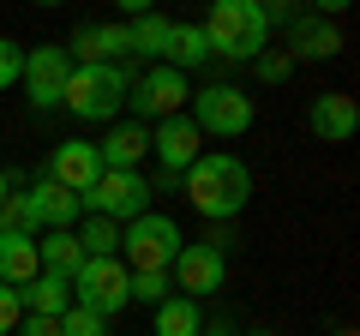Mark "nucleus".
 Masks as SVG:
<instances>
[{
    "mask_svg": "<svg viewBox=\"0 0 360 336\" xmlns=\"http://www.w3.org/2000/svg\"><path fill=\"white\" fill-rule=\"evenodd\" d=\"M180 186H186V198H193L198 217L234 222L246 210V198H252V168H246L234 150H205L186 174H180Z\"/></svg>",
    "mask_w": 360,
    "mask_h": 336,
    "instance_id": "f257e3e1",
    "label": "nucleus"
},
{
    "mask_svg": "<svg viewBox=\"0 0 360 336\" xmlns=\"http://www.w3.org/2000/svg\"><path fill=\"white\" fill-rule=\"evenodd\" d=\"M210 37V54H229V60H258L270 42V6L258 0H217L210 18L198 25Z\"/></svg>",
    "mask_w": 360,
    "mask_h": 336,
    "instance_id": "f03ea898",
    "label": "nucleus"
},
{
    "mask_svg": "<svg viewBox=\"0 0 360 336\" xmlns=\"http://www.w3.org/2000/svg\"><path fill=\"white\" fill-rule=\"evenodd\" d=\"M180 246H186L180 222L144 210V217H132L127 228H120V264H127L132 276H168V264H174Z\"/></svg>",
    "mask_w": 360,
    "mask_h": 336,
    "instance_id": "7ed1b4c3",
    "label": "nucleus"
},
{
    "mask_svg": "<svg viewBox=\"0 0 360 336\" xmlns=\"http://www.w3.org/2000/svg\"><path fill=\"white\" fill-rule=\"evenodd\" d=\"M127 96H132V78H127V66H72L60 108H72L78 120H120Z\"/></svg>",
    "mask_w": 360,
    "mask_h": 336,
    "instance_id": "20e7f679",
    "label": "nucleus"
},
{
    "mask_svg": "<svg viewBox=\"0 0 360 336\" xmlns=\"http://www.w3.org/2000/svg\"><path fill=\"white\" fill-rule=\"evenodd\" d=\"M72 306L96 312V318H115L132 306V271L120 259H84L72 276Z\"/></svg>",
    "mask_w": 360,
    "mask_h": 336,
    "instance_id": "39448f33",
    "label": "nucleus"
},
{
    "mask_svg": "<svg viewBox=\"0 0 360 336\" xmlns=\"http://www.w3.org/2000/svg\"><path fill=\"white\" fill-rule=\"evenodd\" d=\"M193 120L205 138H240L246 127H252V96L240 91V84H205V91H193Z\"/></svg>",
    "mask_w": 360,
    "mask_h": 336,
    "instance_id": "423d86ee",
    "label": "nucleus"
},
{
    "mask_svg": "<svg viewBox=\"0 0 360 336\" xmlns=\"http://www.w3.org/2000/svg\"><path fill=\"white\" fill-rule=\"evenodd\" d=\"M84 210L127 228L132 217H144V210H150V181H144L139 168H103V181L84 193Z\"/></svg>",
    "mask_w": 360,
    "mask_h": 336,
    "instance_id": "0eeeda50",
    "label": "nucleus"
},
{
    "mask_svg": "<svg viewBox=\"0 0 360 336\" xmlns=\"http://www.w3.org/2000/svg\"><path fill=\"white\" fill-rule=\"evenodd\" d=\"M66 78H72V54H66L60 42L25 49V91H30V108H37V115H54V108H60Z\"/></svg>",
    "mask_w": 360,
    "mask_h": 336,
    "instance_id": "6e6552de",
    "label": "nucleus"
},
{
    "mask_svg": "<svg viewBox=\"0 0 360 336\" xmlns=\"http://www.w3.org/2000/svg\"><path fill=\"white\" fill-rule=\"evenodd\" d=\"M168 283H174L186 300L217 295V288L229 283V252H217L210 240H186V246L174 252V264H168Z\"/></svg>",
    "mask_w": 360,
    "mask_h": 336,
    "instance_id": "1a4fd4ad",
    "label": "nucleus"
},
{
    "mask_svg": "<svg viewBox=\"0 0 360 336\" xmlns=\"http://www.w3.org/2000/svg\"><path fill=\"white\" fill-rule=\"evenodd\" d=\"M132 120L150 115V120H174L186 115V103H193V91H186V72H174V66H150V72L132 84Z\"/></svg>",
    "mask_w": 360,
    "mask_h": 336,
    "instance_id": "9d476101",
    "label": "nucleus"
},
{
    "mask_svg": "<svg viewBox=\"0 0 360 336\" xmlns=\"http://www.w3.org/2000/svg\"><path fill=\"white\" fill-rule=\"evenodd\" d=\"M150 150H156V162H162V174H186V168L205 156V132L193 127L186 115H174V120H156V132H150Z\"/></svg>",
    "mask_w": 360,
    "mask_h": 336,
    "instance_id": "9b49d317",
    "label": "nucleus"
},
{
    "mask_svg": "<svg viewBox=\"0 0 360 336\" xmlns=\"http://www.w3.org/2000/svg\"><path fill=\"white\" fill-rule=\"evenodd\" d=\"M49 181L84 198L90 186L103 181V156H96V144H84V138H66V144H54V156H49Z\"/></svg>",
    "mask_w": 360,
    "mask_h": 336,
    "instance_id": "f8f14e48",
    "label": "nucleus"
},
{
    "mask_svg": "<svg viewBox=\"0 0 360 336\" xmlns=\"http://www.w3.org/2000/svg\"><path fill=\"white\" fill-rule=\"evenodd\" d=\"M307 127H312V138H324V144H348V138H354V127H360L354 96H348V91H324V96H312Z\"/></svg>",
    "mask_w": 360,
    "mask_h": 336,
    "instance_id": "ddd939ff",
    "label": "nucleus"
},
{
    "mask_svg": "<svg viewBox=\"0 0 360 336\" xmlns=\"http://www.w3.org/2000/svg\"><path fill=\"white\" fill-rule=\"evenodd\" d=\"M18 306L30 312V318H60L66 306H72V283L54 271H37L25 288H18Z\"/></svg>",
    "mask_w": 360,
    "mask_h": 336,
    "instance_id": "4468645a",
    "label": "nucleus"
},
{
    "mask_svg": "<svg viewBox=\"0 0 360 336\" xmlns=\"http://www.w3.org/2000/svg\"><path fill=\"white\" fill-rule=\"evenodd\" d=\"M30 205H37V222H42V228H78V217H84V198L66 193V186H54V181H37V186H30Z\"/></svg>",
    "mask_w": 360,
    "mask_h": 336,
    "instance_id": "2eb2a0df",
    "label": "nucleus"
},
{
    "mask_svg": "<svg viewBox=\"0 0 360 336\" xmlns=\"http://www.w3.org/2000/svg\"><path fill=\"white\" fill-rule=\"evenodd\" d=\"M37 259H42V271H54V276L72 283L78 264H84V246H78L72 228H42V234H37Z\"/></svg>",
    "mask_w": 360,
    "mask_h": 336,
    "instance_id": "dca6fc26",
    "label": "nucleus"
},
{
    "mask_svg": "<svg viewBox=\"0 0 360 336\" xmlns=\"http://www.w3.org/2000/svg\"><path fill=\"white\" fill-rule=\"evenodd\" d=\"M96 156H103V168H139L144 156H150V132L132 120V127H108V138L96 144Z\"/></svg>",
    "mask_w": 360,
    "mask_h": 336,
    "instance_id": "f3484780",
    "label": "nucleus"
},
{
    "mask_svg": "<svg viewBox=\"0 0 360 336\" xmlns=\"http://www.w3.org/2000/svg\"><path fill=\"white\" fill-rule=\"evenodd\" d=\"M288 60H330L336 49H342V37H336V25H324V18H295V30H288Z\"/></svg>",
    "mask_w": 360,
    "mask_h": 336,
    "instance_id": "a211bd4d",
    "label": "nucleus"
},
{
    "mask_svg": "<svg viewBox=\"0 0 360 336\" xmlns=\"http://www.w3.org/2000/svg\"><path fill=\"white\" fill-rule=\"evenodd\" d=\"M37 271H42L37 240H30V234H0V283H6V288H25Z\"/></svg>",
    "mask_w": 360,
    "mask_h": 336,
    "instance_id": "6ab92c4d",
    "label": "nucleus"
},
{
    "mask_svg": "<svg viewBox=\"0 0 360 336\" xmlns=\"http://www.w3.org/2000/svg\"><path fill=\"white\" fill-rule=\"evenodd\" d=\"M174 72H198V66H210L217 54H210V37L198 25H174V37H168V54H162Z\"/></svg>",
    "mask_w": 360,
    "mask_h": 336,
    "instance_id": "aec40b11",
    "label": "nucleus"
},
{
    "mask_svg": "<svg viewBox=\"0 0 360 336\" xmlns=\"http://www.w3.org/2000/svg\"><path fill=\"white\" fill-rule=\"evenodd\" d=\"M156 336H205V312H198V300L168 295L162 306H156Z\"/></svg>",
    "mask_w": 360,
    "mask_h": 336,
    "instance_id": "412c9836",
    "label": "nucleus"
},
{
    "mask_svg": "<svg viewBox=\"0 0 360 336\" xmlns=\"http://www.w3.org/2000/svg\"><path fill=\"white\" fill-rule=\"evenodd\" d=\"M168 37H174V18H162V13H139V25H132V54H144V60H162V54H168Z\"/></svg>",
    "mask_w": 360,
    "mask_h": 336,
    "instance_id": "4be33fe9",
    "label": "nucleus"
},
{
    "mask_svg": "<svg viewBox=\"0 0 360 336\" xmlns=\"http://www.w3.org/2000/svg\"><path fill=\"white\" fill-rule=\"evenodd\" d=\"M78 246H84V259H120V222L108 217H84V228H72Z\"/></svg>",
    "mask_w": 360,
    "mask_h": 336,
    "instance_id": "5701e85b",
    "label": "nucleus"
},
{
    "mask_svg": "<svg viewBox=\"0 0 360 336\" xmlns=\"http://www.w3.org/2000/svg\"><path fill=\"white\" fill-rule=\"evenodd\" d=\"M0 234H30V240L42 234V222H37V205H30V193H6V205H0Z\"/></svg>",
    "mask_w": 360,
    "mask_h": 336,
    "instance_id": "b1692460",
    "label": "nucleus"
},
{
    "mask_svg": "<svg viewBox=\"0 0 360 336\" xmlns=\"http://www.w3.org/2000/svg\"><path fill=\"white\" fill-rule=\"evenodd\" d=\"M60 336H108V318H96V312H84V306H66L60 312Z\"/></svg>",
    "mask_w": 360,
    "mask_h": 336,
    "instance_id": "393cba45",
    "label": "nucleus"
},
{
    "mask_svg": "<svg viewBox=\"0 0 360 336\" xmlns=\"http://www.w3.org/2000/svg\"><path fill=\"white\" fill-rule=\"evenodd\" d=\"M18 78H25V49L13 37H0V91H13Z\"/></svg>",
    "mask_w": 360,
    "mask_h": 336,
    "instance_id": "a878e982",
    "label": "nucleus"
},
{
    "mask_svg": "<svg viewBox=\"0 0 360 336\" xmlns=\"http://www.w3.org/2000/svg\"><path fill=\"white\" fill-rule=\"evenodd\" d=\"M168 288H174L168 276H132V300H150V306H162Z\"/></svg>",
    "mask_w": 360,
    "mask_h": 336,
    "instance_id": "bb28decb",
    "label": "nucleus"
},
{
    "mask_svg": "<svg viewBox=\"0 0 360 336\" xmlns=\"http://www.w3.org/2000/svg\"><path fill=\"white\" fill-rule=\"evenodd\" d=\"M18 318H25V306H18V288L0 283V336H13V330H18Z\"/></svg>",
    "mask_w": 360,
    "mask_h": 336,
    "instance_id": "cd10ccee",
    "label": "nucleus"
},
{
    "mask_svg": "<svg viewBox=\"0 0 360 336\" xmlns=\"http://www.w3.org/2000/svg\"><path fill=\"white\" fill-rule=\"evenodd\" d=\"M295 72V60H288V54H258V78H270V84H276V78H288Z\"/></svg>",
    "mask_w": 360,
    "mask_h": 336,
    "instance_id": "c85d7f7f",
    "label": "nucleus"
},
{
    "mask_svg": "<svg viewBox=\"0 0 360 336\" xmlns=\"http://www.w3.org/2000/svg\"><path fill=\"white\" fill-rule=\"evenodd\" d=\"M13 336H60V318H30V312H25Z\"/></svg>",
    "mask_w": 360,
    "mask_h": 336,
    "instance_id": "c756f323",
    "label": "nucleus"
},
{
    "mask_svg": "<svg viewBox=\"0 0 360 336\" xmlns=\"http://www.w3.org/2000/svg\"><path fill=\"white\" fill-rule=\"evenodd\" d=\"M6 193H13V174H6V168H0V205H6Z\"/></svg>",
    "mask_w": 360,
    "mask_h": 336,
    "instance_id": "7c9ffc66",
    "label": "nucleus"
},
{
    "mask_svg": "<svg viewBox=\"0 0 360 336\" xmlns=\"http://www.w3.org/2000/svg\"><path fill=\"white\" fill-rule=\"evenodd\" d=\"M205 336H234V330H229V324H217V330H205Z\"/></svg>",
    "mask_w": 360,
    "mask_h": 336,
    "instance_id": "2f4dec72",
    "label": "nucleus"
},
{
    "mask_svg": "<svg viewBox=\"0 0 360 336\" xmlns=\"http://www.w3.org/2000/svg\"><path fill=\"white\" fill-rule=\"evenodd\" d=\"M246 336H270V330H246Z\"/></svg>",
    "mask_w": 360,
    "mask_h": 336,
    "instance_id": "473e14b6",
    "label": "nucleus"
},
{
    "mask_svg": "<svg viewBox=\"0 0 360 336\" xmlns=\"http://www.w3.org/2000/svg\"><path fill=\"white\" fill-rule=\"evenodd\" d=\"M342 336H354V330H342Z\"/></svg>",
    "mask_w": 360,
    "mask_h": 336,
    "instance_id": "72a5a7b5",
    "label": "nucleus"
}]
</instances>
